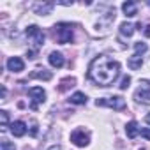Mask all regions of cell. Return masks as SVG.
Listing matches in <instances>:
<instances>
[{"label": "cell", "mask_w": 150, "mask_h": 150, "mask_svg": "<svg viewBox=\"0 0 150 150\" xmlns=\"http://www.w3.org/2000/svg\"><path fill=\"white\" fill-rule=\"evenodd\" d=\"M120 74V64L108 55L96 57L88 65V76L101 87H110Z\"/></svg>", "instance_id": "1"}, {"label": "cell", "mask_w": 150, "mask_h": 150, "mask_svg": "<svg viewBox=\"0 0 150 150\" xmlns=\"http://www.w3.org/2000/svg\"><path fill=\"white\" fill-rule=\"evenodd\" d=\"M55 39L60 44H67L72 41V25L69 23H58L55 27Z\"/></svg>", "instance_id": "2"}, {"label": "cell", "mask_w": 150, "mask_h": 150, "mask_svg": "<svg viewBox=\"0 0 150 150\" xmlns=\"http://www.w3.org/2000/svg\"><path fill=\"white\" fill-rule=\"evenodd\" d=\"M134 50H136V53H134V55L127 60V65H129L132 71H136V69H139V67H141V64H143L141 55L146 51V44L139 41V42H136V44H134Z\"/></svg>", "instance_id": "3"}, {"label": "cell", "mask_w": 150, "mask_h": 150, "mask_svg": "<svg viewBox=\"0 0 150 150\" xmlns=\"http://www.w3.org/2000/svg\"><path fill=\"white\" fill-rule=\"evenodd\" d=\"M25 34H27V37L32 41V44H34L35 50H39V48L44 44V34H42V30H41L37 25H30V27L25 30Z\"/></svg>", "instance_id": "4"}, {"label": "cell", "mask_w": 150, "mask_h": 150, "mask_svg": "<svg viewBox=\"0 0 150 150\" xmlns=\"http://www.w3.org/2000/svg\"><path fill=\"white\" fill-rule=\"evenodd\" d=\"M134 99H136L138 103L150 104V81H148V80H141V81H139V87H138V90L134 92Z\"/></svg>", "instance_id": "5"}, {"label": "cell", "mask_w": 150, "mask_h": 150, "mask_svg": "<svg viewBox=\"0 0 150 150\" xmlns=\"http://www.w3.org/2000/svg\"><path fill=\"white\" fill-rule=\"evenodd\" d=\"M96 106H108L117 111H122V110H125V101L122 97H106V99H97Z\"/></svg>", "instance_id": "6"}, {"label": "cell", "mask_w": 150, "mask_h": 150, "mask_svg": "<svg viewBox=\"0 0 150 150\" xmlns=\"http://www.w3.org/2000/svg\"><path fill=\"white\" fill-rule=\"evenodd\" d=\"M28 97L32 99V104H30V110H37L41 103L46 101V92L41 88V87H32L28 90Z\"/></svg>", "instance_id": "7"}, {"label": "cell", "mask_w": 150, "mask_h": 150, "mask_svg": "<svg viewBox=\"0 0 150 150\" xmlns=\"http://www.w3.org/2000/svg\"><path fill=\"white\" fill-rule=\"evenodd\" d=\"M88 134L83 131V129H76L72 134H71V141L76 145V146H87L88 145Z\"/></svg>", "instance_id": "8"}, {"label": "cell", "mask_w": 150, "mask_h": 150, "mask_svg": "<svg viewBox=\"0 0 150 150\" xmlns=\"http://www.w3.org/2000/svg\"><path fill=\"white\" fill-rule=\"evenodd\" d=\"M7 69H9L11 72H21V71L25 69V64H23V60H21L20 57H11V58L7 60Z\"/></svg>", "instance_id": "9"}, {"label": "cell", "mask_w": 150, "mask_h": 150, "mask_svg": "<svg viewBox=\"0 0 150 150\" xmlns=\"http://www.w3.org/2000/svg\"><path fill=\"white\" fill-rule=\"evenodd\" d=\"M11 132H13V136H16V138L25 136V132H27V125H25V122H21V120L13 122V124H11Z\"/></svg>", "instance_id": "10"}, {"label": "cell", "mask_w": 150, "mask_h": 150, "mask_svg": "<svg viewBox=\"0 0 150 150\" xmlns=\"http://www.w3.org/2000/svg\"><path fill=\"white\" fill-rule=\"evenodd\" d=\"M51 76H53V74H51L50 71H46V69H35V71L30 74V78H37V80H44V81H50Z\"/></svg>", "instance_id": "11"}, {"label": "cell", "mask_w": 150, "mask_h": 150, "mask_svg": "<svg viewBox=\"0 0 150 150\" xmlns=\"http://www.w3.org/2000/svg\"><path fill=\"white\" fill-rule=\"evenodd\" d=\"M122 9H124V13H125V16L127 18H132V16H136V2H131V0H127V2H124L122 4Z\"/></svg>", "instance_id": "12"}, {"label": "cell", "mask_w": 150, "mask_h": 150, "mask_svg": "<svg viewBox=\"0 0 150 150\" xmlns=\"http://www.w3.org/2000/svg\"><path fill=\"white\" fill-rule=\"evenodd\" d=\"M48 60H50V64H51L53 67H62V65H64V57H62V53H58V51L50 53Z\"/></svg>", "instance_id": "13"}, {"label": "cell", "mask_w": 150, "mask_h": 150, "mask_svg": "<svg viewBox=\"0 0 150 150\" xmlns=\"http://www.w3.org/2000/svg\"><path fill=\"white\" fill-rule=\"evenodd\" d=\"M125 134H127V138H131V139H134L138 134H139V129H138V124L134 122V120H131L127 125H125Z\"/></svg>", "instance_id": "14"}, {"label": "cell", "mask_w": 150, "mask_h": 150, "mask_svg": "<svg viewBox=\"0 0 150 150\" xmlns=\"http://www.w3.org/2000/svg\"><path fill=\"white\" fill-rule=\"evenodd\" d=\"M51 9H53V4L51 2H46V4H37L35 7H34V11L37 13V14H50L51 13Z\"/></svg>", "instance_id": "15"}, {"label": "cell", "mask_w": 150, "mask_h": 150, "mask_svg": "<svg viewBox=\"0 0 150 150\" xmlns=\"http://www.w3.org/2000/svg\"><path fill=\"white\" fill-rule=\"evenodd\" d=\"M74 83H76V80L74 78H64L62 81H60V85H58V92H65V90H69L71 87H74Z\"/></svg>", "instance_id": "16"}, {"label": "cell", "mask_w": 150, "mask_h": 150, "mask_svg": "<svg viewBox=\"0 0 150 150\" xmlns=\"http://www.w3.org/2000/svg\"><path fill=\"white\" fill-rule=\"evenodd\" d=\"M72 104H85L87 103V96L83 92H76V94H72L71 99H69Z\"/></svg>", "instance_id": "17"}, {"label": "cell", "mask_w": 150, "mask_h": 150, "mask_svg": "<svg viewBox=\"0 0 150 150\" xmlns=\"http://www.w3.org/2000/svg\"><path fill=\"white\" fill-rule=\"evenodd\" d=\"M120 34L131 37V35L134 34V27H132L131 23H122V25H120Z\"/></svg>", "instance_id": "18"}, {"label": "cell", "mask_w": 150, "mask_h": 150, "mask_svg": "<svg viewBox=\"0 0 150 150\" xmlns=\"http://www.w3.org/2000/svg\"><path fill=\"white\" fill-rule=\"evenodd\" d=\"M0 120H2V124H0V129L6 131V129H7V124H9V113H7L6 110L0 111Z\"/></svg>", "instance_id": "19"}, {"label": "cell", "mask_w": 150, "mask_h": 150, "mask_svg": "<svg viewBox=\"0 0 150 150\" xmlns=\"http://www.w3.org/2000/svg\"><path fill=\"white\" fill-rule=\"evenodd\" d=\"M0 146H2V150H16V146L11 141H7V139H2V145Z\"/></svg>", "instance_id": "20"}, {"label": "cell", "mask_w": 150, "mask_h": 150, "mask_svg": "<svg viewBox=\"0 0 150 150\" xmlns=\"http://www.w3.org/2000/svg\"><path fill=\"white\" fill-rule=\"evenodd\" d=\"M129 83H131V76H124V78H122V83L118 85L120 90H125V88L129 87Z\"/></svg>", "instance_id": "21"}, {"label": "cell", "mask_w": 150, "mask_h": 150, "mask_svg": "<svg viewBox=\"0 0 150 150\" xmlns=\"http://www.w3.org/2000/svg\"><path fill=\"white\" fill-rule=\"evenodd\" d=\"M139 132H141V136H143V138H146V139H150V129H148V127H145V129H141Z\"/></svg>", "instance_id": "22"}, {"label": "cell", "mask_w": 150, "mask_h": 150, "mask_svg": "<svg viewBox=\"0 0 150 150\" xmlns=\"http://www.w3.org/2000/svg\"><path fill=\"white\" fill-rule=\"evenodd\" d=\"M30 134L35 136L37 134V122H32V129H30Z\"/></svg>", "instance_id": "23"}, {"label": "cell", "mask_w": 150, "mask_h": 150, "mask_svg": "<svg viewBox=\"0 0 150 150\" xmlns=\"http://www.w3.org/2000/svg\"><path fill=\"white\" fill-rule=\"evenodd\" d=\"M6 96H7V90H6V87H2V99L6 101Z\"/></svg>", "instance_id": "24"}, {"label": "cell", "mask_w": 150, "mask_h": 150, "mask_svg": "<svg viewBox=\"0 0 150 150\" xmlns=\"http://www.w3.org/2000/svg\"><path fill=\"white\" fill-rule=\"evenodd\" d=\"M48 150H62V146H58V145H53V146H50Z\"/></svg>", "instance_id": "25"}, {"label": "cell", "mask_w": 150, "mask_h": 150, "mask_svg": "<svg viewBox=\"0 0 150 150\" xmlns=\"http://www.w3.org/2000/svg\"><path fill=\"white\" fill-rule=\"evenodd\" d=\"M145 35H150V25H146V28H145Z\"/></svg>", "instance_id": "26"}, {"label": "cell", "mask_w": 150, "mask_h": 150, "mask_svg": "<svg viewBox=\"0 0 150 150\" xmlns=\"http://www.w3.org/2000/svg\"><path fill=\"white\" fill-rule=\"evenodd\" d=\"M145 120H146V124H150V115H146V117H145Z\"/></svg>", "instance_id": "27"}, {"label": "cell", "mask_w": 150, "mask_h": 150, "mask_svg": "<svg viewBox=\"0 0 150 150\" xmlns=\"http://www.w3.org/2000/svg\"><path fill=\"white\" fill-rule=\"evenodd\" d=\"M148 6H150V0H148Z\"/></svg>", "instance_id": "28"}]
</instances>
